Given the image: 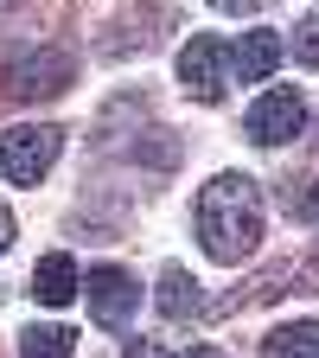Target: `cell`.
<instances>
[{"label":"cell","instance_id":"5b68a950","mask_svg":"<svg viewBox=\"0 0 319 358\" xmlns=\"http://www.w3.org/2000/svg\"><path fill=\"white\" fill-rule=\"evenodd\" d=\"M134 307H141V282L128 275V268H89V313H96V327L121 333L134 320Z\"/></svg>","mask_w":319,"mask_h":358},{"label":"cell","instance_id":"7c38bea8","mask_svg":"<svg viewBox=\"0 0 319 358\" xmlns=\"http://www.w3.org/2000/svg\"><path fill=\"white\" fill-rule=\"evenodd\" d=\"M281 205H288V217L319 224V179H281Z\"/></svg>","mask_w":319,"mask_h":358},{"label":"cell","instance_id":"2e32d148","mask_svg":"<svg viewBox=\"0 0 319 358\" xmlns=\"http://www.w3.org/2000/svg\"><path fill=\"white\" fill-rule=\"evenodd\" d=\"M7 243H13V211L0 205V250H7Z\"/></svg>","mask_w":319,"mask_h":358},{"label":"cell","instance_id":"3957f363","mask_svg":"<svg viewBox=\"0 0 319 358\" xmlns=\"http://www.w3.org/2000/svg\"><path fill=\"white\" fill-rule=\"evenodd\" d=\"M179 83H186L192 103H223V90H230V45L223 38H192L179 52Z\"/></svg>","mask_w":319,"mask_h":358},{"label":"cell","instance_id":"6da1fadb","mask_svg":"<svg viewBox=\"0 0 319 358\" xmlns=\"http://www.w3.org/2000/svg\"><path fill=\"white\" fill-rule=\"evenodd\" d=\"M192 217H198V243H205L211 262H243L262 243V192H255L249 173H217V179H205Z\"/></svg>","mask_w":319,"mask_h":358},{"label":"cell","instance_id":"7a4b0ae2","mask_svg":"<svg viewBox=\"0 0 319 358\" xmlns=\"http://www.w3.org/2000/svg\"><path fill=\"white\" fill-rule=\"evenodd\" d=\"M64 148V134L52 122H26V128H7L0 134V179H13V186H38L45 173H52Z\"/></svg>","mask_w":319,"mask_h":358},{"label":"cell","instance_id":"8992f818","mask_svg":"<svg viewBox=\"0 0 319 358\" xmlns=\"http://www.w3.org/2000/svg\"><path fill=\"white\" fill-rule=\"evenodd\" d=\"M7 77H13L7 90H13V96H26V103H32V96H58V90H71V77H77V58L58 52V45H45V52H26Z\"/></svg>","mask_w":319,"mask_h":358},{"label":"cell","instance_id":"277c9868","mask_svg":"<svg viewBox=\"0 0 319 358\" xmlns=\"http://www.w3.org/2000/svg\"><path fill=\"white\" fill-rule=\"evenodd\" d=\"M243 128H249V141H255V148H281V141H294V134L306 128V96H300V90H288V83H281V90H268V96L249 109Z\"/></svg>","mask_w":319,"mask_h":358},{"label":"cell","instance_id":"9a60e30c","mask_svg":"<svg viewBox=\"0 0 319 358\" xmlns=\"http://www.w3.org/2000/svg\"><path fill=\"white\" fill-rule=\"evenodd\" d=\"M121 358H166V352H160V345H147V339H141V345H128V352H121Z\"/></svg>","mask_w":319,"mask_h":358},{"label":"cell","instance_id":"8fae6325","mask_svg":"<svg viewBox=\"0 0 319 358\" xmlns=\"http://www.w3.org/2000/svg\"><path fill=\"white\" fill-rule=\"evenodd\" d=\"M71 352H77L71 327H26V339H20V358H71Z\"/></svg>","mask_w":319,"mask_h":358},{"label":"cell","instance_id":"4fadbf2b","mask_svg":"<svg viewBox=\"0 0 319 358\" xmlns=\"http://www.w3.org/2000/svg\"><path fill=\"white\" fill-rule=\"evenodd\" d=\"M294 58L319 71V13H306V20L294 26Z\"/></svg>","mask_w":319,"mask_h":358},{"label":"cell","instance_id":"5bb4252c","mask_svg":"<svg viewBox=\"0 0 319 358\" xmlns=\"http://www.w3.org/2000/svg\"><path fill=\"white\" fill-rule=\"evenodd\" d=\"M211 7H217V13H262L268 0H211Z\"/></svg>","mask_w":319,"mask_h":358},{"label":"cell","instance_id":"9c48e42d","mask_svg":"<svg viewBox=\"0 0 319 358\" xmlns=\"http://www.w3.org/2000/svg\"><path fill=\"white\" fill-rule=\"evenodd\" d=\"M32 301L71 307V301H77V262H71V256H45V262L32 268Z\"/></svg>","mask_w":319,"mask_h":358},{"label":"cell","instance_id":"52a82bcc","mask_svg":"<svg viewBox=\"0 0 319 358\" xmlns=\"http://www.w3.org/2000/svg\"><path fill=\"white\" fill-rule=\"evenodd\" d=\"M281 52H288V38H281V32H268V26H255V32H243V38H237V52H230V77H243V83L275 77Z\"/></svg>","mask_w":319,"mask_h":358},{"label":"cell","instance_id":"30bf717a","mask_svg":"<svg viewBox=\"0 0 319 358\" xmlns=\"http://www.w3.org/2000/svg\"><path fill=\"white\" fill-rule=\"evenodd\" d=\"M262 358H319V320H294V327H275L262 345Z\"/></svg>","mask_w":319,"mask_h":358},{"label":"cell","instance_id":"ba28073f","mask_svg":"<svg viewBox=\"0 0 319 358\" xmlns=\"http://www.w3.org/2000/svg\"><path fill=\"white\" fill-rule=\"evenodd\" d=\"M154 301H160V313H166V320H179V327L205 313V294H198V282H192L179 262H166V268H160V282H154Z\"/></svg>","mask_w":319,"mask_h":358}]
</instances>
